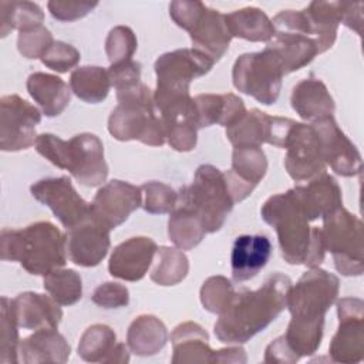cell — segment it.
<instances>
[{
    "label": "cell",
    "instance_id": "484cf974",
    "mask_svg": "<svg viewBox=\"0 0 364 364\" xmlns=\"http://www.w3.org/2000/svg\"><path fill=\"white\" fill-rule=\"evenodd\" d=\"M173 364L212 363L213 351L209 346V334L195 321H185L171 333Z\"/></svg>",
    "mask_w": 364,
    "mask_h": 364
},
{
    "label": "cell",
    "instance_id": "7c38bea8",
    "mask_svg": "<svg viewBox=\"0 0 364 364\" xmlns=\"http://www.w3.org/2000/svg\"><path fill=\"white\" fill-rule=\"evenodd\" d=\"M284 148V168L293 181H310L326 172L318 135L311 124L294 122Z\"/></svg>",
    "mask_w": 364,
    "mask_h": 364
},
{
    "label": "cell",
    "instance_id": "f907efd6",
    "mask_svg": "<svg viewBox=\"0 0 364 364\" xmlns=\"http://www.w3.org/2000/svg\"><path fill=\"white\" fill-rule=\"evenodd\" d=\"M34 146L36 151L41 156L48 159L54 166L65 169L68 141H64L54 134H40L37 135Z\"/></svg>",
    "mask_w": 364,
    "mask_h": 364
},
{
    "label": "cell",
    "instance_id": "11a10c76",
    "mask_svg": "<svg viewBox=\"0 0 364 364\" xmlns=\"http://www.w3.org/2000/svg\"><path fill=\"white\" fill-rule=\"evenodd\" d=\"M341 7V23L348 28L354 30L358 36H361L363 30V3H350L340 1Z\"/></svg>",
    "mask_w": 364,
    "mask_h": 364
},
{
    "label": "cell",
    "instance_id": "74e56055",
    "mask_svg": "<svg viewBox=\"0 0 364 364\" xmlns=\"http://www.w3.org/2000/svg\"><path fill=\"white\" fill-rule=\"evenodd\" d=\"M155 264L151 270V280L159 286H175L189 272V260L181 249L161 246L156 250Z\"/></svg>",
    "mask_w": 364,
    "mask_h": 364
},
{
    "label": "cell",
    "instance_id": "e0dca14e",
    "mask_svg": "<svg viewBox=\"0 0 364 364\" xmlns=\"http://www.w3.org/2000/svg\"><path fill=\"white\" fill-rule=\"evenodd\" d=\"M156 109L161 115L165 141L178 152L195 149L198 142V122L191 95H182L168 100Z\"/></svg>",
    "mask_w": 364,
    "mask_h": 364
},
{
    "label": "cell",
    "instance_id": "5b68a950",
    "mask_svg": "<svg viewBox=\"0 0 364 364\" xmlns=\"http://www.w3.org/2000/svg\"><path fill=\"white\" fill-rule=\"evenodd\" d=\"M176 205L189 208L202 222L206 233L220 230L235 200L230 195L225 173L213 165H200L191 185L178 191Z\"/></svg>",
    "mask_w": 364,
    "mask_h": 364
},
{
    "label": "cell",
    "instance_id": "836d02e7",
    "mask_svg": "<svg viewBox=\"0 0 364 364\" xmlns=\"http://www.w3.org/2000/svg\"><path fill=\"white\" fill-rule=\"evenodd\" d=\"M226 21L232 37L247 41L269 43L276 30L267 14L257 7H243L226 14Z\"/></svg>",
    "mask_w": 364,
    "mask_h": 364
},
{
    "label": "cell",
    "instance_id": "1f68e13d",
    "mask_svg": "<svg viewBox=\"0 0 364 364\" xmlns=\"http://www.w3.org/2000/svg\"><path fill=\"white\" fill-rule=\"evenodd\" d=\"M273 117L260 109L246 111L237 121L226 127L229 142L236 146H259L270 144Z\"/></svg>",
    "mask_w": 364,
    "mask_h": 364
},
{
    "label": "cell",
    "instance_id": "5bb4252c",
    "mask_svg": "<svg viewBox=\"0 0 364 364\" xmlns=\"http://www.w3.org/2000/svg\"><path fill=\"white\" fill-rule=\"evenodd\" d=\"M142 206L141 186L112 179L102 185L90 203V215L109 230L122 225Z\"/></svg>",
    "mask_w": 364,
    "mask_h": 364
},
{
    "label": "cell",
    "instance_id": "52a82bcc",
    "mask_svg": "<svg viewBox=\"0 0 364 364\" xmlns=\"http://www.w3.org/2000/svg\"><path fill=\"white\" fill-rule=\"evenodd\" d=\"M213 64L209 57L193 48H178L159 55L154 65L156 74L155 105L176 97L189 95L191 82L208 74Z\"/></svg>",
    "mask_w": 364,
    "mask_h": 364
},
{
    "label": "cell",
    "instance_id": "f6af8a7d",
    "mask_svg": "<svg viewBox=\"0 0 364 364\" xmlns=\"http://www.w3.org/2000/svg\"><path fill=\"white\" fill-rule=\"evenodd\" d=\"M138 41L134 31L127 26L114 27L105 40V53L111 64L124 63L132 60L136 51Z\"/></svg>",
    "mask_w": 364,
    "mask_h": 364
},
{
    "label": "cell",
    "instance_id": "d6986e66",
    "mask_svg": "<svg viewBox=\"0 0 364 364\" xmlns=\"http://www.w3.org/2000/svg\"><path fill=\"white\" fill-rule=\"evenodd\" d=\"M267 171V158L259 146H236L232 152V166L223 172L230 195L236 202L246 199L259 185Z\"/></svg>",
    "mask_w": 364,
    "mask_h": 364
},
{
    "label": "cell",
    "instance_id": "f35d334b",
    "mask_svg": "<svg viewBox=\"0 0 364 364\" xmlns=\"http://www.w3.org/2000/svg\"><path fill=\"white\" fill-rule=\"evenodd\" d=\"M117 334L107 324H92L81 336L78 343V355L87 363H102L117 346Z\"/></svg>",
    "mask_w": 364,
    "mask_h": 364
},
{
    "label": "cell",
    "instance_id": "6f0895ef",
    "mask_svg": "<svg viewBox=\"0 0 364 364\" xmlns=\"http://www.w3.org/2000/svg\"><path fill=\"white\" fill-rule=\"evenodd\" d=\"M128 361H129L128 346H125L124 343H117L115 348L112 350V353L107 360V364H124Z\"/></svg>",
    "mask_w": 364,
    "mask_h": 364
},
{
    "label": "cell",
    "instance_id": "8992f818",
    "mask_svg": "<svg viewBox=\"0 0 364 364\" xmlns=\"http://www.w3.org/2000/svg\"><path fill=\"white\" fill-rule=\"evenodd\" d=\"M321 235L326 252L333 255L336 270L343 276H361L364 272L361 220L340 208L323 218Z\"/></svg>",
    "mask_w": 364,
    "mask_h": 364
},
{
    "label": "cell",
    "instance_id": "ba28073f",
    "mask_svg": "<svg viewBox=\"0 0 364 364\" xmlns=\"http://www.w3.org/2000/svg\"><path fill=\"white\" fill-rule=\"evenodd\" d=\"M283 75L280 63L267 48L239 55L232 70L235 88L263 105H272L277 101Z\"/></svg>",
    "mask_w": 364,
    "mask_h": 364
},
{
    "label": "cell",
    "instance_id": "603a6c76",
    "mask_svg": "<svg viewBox=\"0 0 364 364\" xmlns=\"http://www.w3.org/2000/svg\"><path fill=\"white\" fill-rule=\"evenodd\" d=\"M192 48L209 57L213 63L219 61L228 51L232 34L226 21V14L208 7L200 20L189 31Z\"/></svg>",
    "mask_w": 364,
    "mask_h": 364
},
{
    "label": "cell",
    "instance_id": "d6a6232c",
    "mask_svg": "<svg viewBox=\"0 0 364 364\" xmlns=\"http://www.w3.org/2000/svg\"><path fill=\"white\" fill-rule=\"evenodd\" d=\"M168 341L166 326L152 314L135 317L127 331V346L136 355H154Z\"/></svg>",
    "mask_w": 364,
    "mask_h": 364
},
{
    "label": "cell",
    "instance_id": "7bdbcfd3",
    "mask_svg": "<svg viewBox=\"0 0 364 364\" xmlns=\"http://www.w3.org/2000/svg\"><path fill=\"white\" fill-rule=\"evenodd\" d=\"M236 290L225 276H212L200 287V303L209 313L220 316L232 303Z\"/></svg>",
    "mask_w": 364,
    "mask_h": 364
},
{
    "label": "cell",
    "instance_id": "4fadbf2b",
    "mask_svg": "<svg viewBox=\"0 0 364 364\" xmlns=\"http://www.w3.org/2000/svg\"><path fill=\"white\" fill-rule=\"evenodd\" d=\"M30 192L37 202L51 209L67 230L90 215V203L80 196L68 176L40 179L31 185Z\"/></svg>",
    "mask_w": 364,
    "mask_h": 364
},
{
    "label": "cell",
    "instance_id": "c3c4849f",
    "mask_svg": "<svg viewBox=\"0 0 364 364\" xmlns=\"http://www.w3.org/2000/svg\"><path fill=\"white\" fill-rule=\"evenodd\" d=\"M206 9L208 6L198 0H175L169 4V16L178 27L189 33Z\"/></svg>",
    "mask_w": 364,
    "mask_h": 364
},
{
    "label": "cell",
    "instance_id": "2e32d148",
    "mask_svg": "<svg viewBox=\"0 0 364 364\" xmlns=\"http://www.w3.org/2000/svg\"><path fill=\"white\" fill-rule=\"evenodd\" d=\"M314 127L326 165L341 176L351 178L361 173V155L355 145L338 128L333 117L311 122Z\"/></svg>",
    "mask_w": 364,
    "mask_h": 364
},
{
    "label": "cell",
    "instance_id": "9f6ffc18",
    "mask_svg": "<svg viewBox=\"0 0 364 364\" xmlns=\"http://www.w3.org/2000/svg\"><path fill=\"white\" fill-rule=\"evenodd\" d=\"M246 353L242 347H228L213 351L212 363H246Z\"/></svg>",
    "mask_w": 364,
    "mask_h": 364
},
{
    "label": "cell",
    "instance_id": "f1b7e54d",
    "mask_svg": "<svg viewBox=\"0 0 364 364\" xmlns=\"http://www.w3.org/2000/svg\"><path fill=\"white\" fill-rule=\"evenodd\" d=\"M291 108L306 121H317L334 114V100L318 78L310 77L297 82L290 97Z\"/></svg>",
    "mask_w": 364,
    "mask_h": 364
},
{
    "label": "cell",
    "instance_id": "ee69618b",
    "mask_svg": "<svg viewBox=\"0 0 364 364\" xmlns=\"http://www.w3.org/2000/svg\"><path fill=\"white\" fill-rule=\"evenodd\" d=\"M142 195L145 196L142 200V208L145 212L152 215H164L171 213L176 205L178 192H175L169 185L158 181L145 182L141 186Z\"/></svg>",
    "mask_w": 364,
    "mask_h": 364
},
{
    "label": "cell",
    "instance_id": "4316f807",
    "mask_svg": "<svg viewBox=\"0 0 364 364\" xmlns=\"http://www.w3.org/2000/svg\"><path fill=\"white\" fill-rule=\"evenodd\" d=\"M71 347L65 337L57 328L36 330L31 336L20 340L18 355L26 364L33 363H57L68 360Z\"/></svg>",
    "mask_w": 364,
    "mask_h": 364
},
{
    "label": "cell",
    "instance_id": "277c9868",
    "mask_svg": "<svg viewBox=\"0 0 364 364\" xmlns=\"http://www.w3.org/2000/svg\"><path fill=\"white\" fill-rule=\"evenodd\" d=\"M118 105L108 118V131L118 141H139L151 146H162L165 134L154 92L145 84L117 94Z\"/></svg>",
    "mask_w": 364,
    "mask_h": 364
},
{
    "label": "cell",
    "instance_id": "cb8c5ba5",
    "mask_svg": "<svg viewBox=\"0 0 364 364\" xmlns=\"http://www.w3.org/2000/svg\"><path fill=\"white\" fill-rule=\"evenodd\" d=\"M272 243L264 235H242L236 237L232 253V277L242 283L253 279L269 262Z\"/></svg>",
    "mask_w": 364,
    "mask_h": 364
},
{
    "label": "cell",
    "instance_id": "ab89813d",
    "mask_svg": "<svg viewBox=\"0 0 364 364\" xmlns=\"http://www.w3.org/2000/svg\"><path fill=\"white\" fill-rule=\"evenodd\" d=\"M323 330L324 321L321 320L310 321L291 317L283 337L294 354L301 358L304 355H311L318 350L323 340Z\"/></svg>",
    "mask_w": 364,
    "mask_h": 364
},
{
    "label": "cell",
    "instance_id": "7402d4cb",
    "mask_svg": "<svg viewBox=\"0 0 364 364\" xmlns=\"http://www.w3.org/2000/svg\"><path fill=\"white\" fill-rule=\"evenodd\" d=\"M11 309L18 327L26 330L57 328L63 318L60 304L50 294L20 293L11 300Z\"/></svg>",
    "mask_w": 364,
    "mask_h": 364
},
{
    "label": "cell",
    "instance_id": "b9f144b4",
    "mask_svg": "<svg viewBox=\"0 0 364 364\" xmlns=\"http://www.w3.org/2000/svg\"><path fill=\"white\" fill-rule=\"evenodd\" d=\"M0 363L17 364L18 358V324L13 314L11 299L1 297V320H0Z\"/></svg>",
    "mask_w": 364,
    "mask_h": 364
},
{
    "label": "cell",
    "instance_id": "ac0fdd59",
    "mask_svg": "<svg viewBox=\"0 0 364 364\" xmlns=\"http://www.w3.org/2000/svg\"><path fill=\"white\" fill-rule=\"evenodd\" d=\"M109 229L91 215L67 230V253L73 263L82 267L98 266L108 255Z\"/></svg>",
    "mask_w": 364,
    "mask_h": 364
},
{
    "label": "cell",
    "instance_id": "f546056e",
    "mask_svg": "<svg viewBox=\"0 0 364 364\" xmlns=\"http://www.w3.org/2000/svg\"><path fill=\"white\" fill-rule=\"evenodd\" d=\"M26 87L46 117L60 115L71 101V88L68 84L48 73L30 74Z\"/></svg>",
    "mask_w": 364,
    "mask_h": 364
},
{
    "label": "cell",
    "instance_id": "db71d44e",
    "mask_svg": "<svg viewBox=\"0 0 364 364\" xmlns=\"http://www.w3.org/2000/svg\"><path fill=\"white\" fill-rule=\"evenodd\" d=\"M300 358L294 354V351L287 346L283 336L273 340L264 350V363L272 364H293Z\"/></svg>",
    "mask_w": 364,
    "mask_h": 364
},
{
    "label": "cell",
    "instance_id": "681fc988",
    "mask_svg": "<svg viewBox=\"0 0 364 364\" xmlns=\"http://www.w3.org/2000/svg\"><path fill=\"white\" fill-rule=\"evenodd\" d=\"M111 87L117 94L128 91L141 84V64L134 60H128L118 64H111L108 68Z\"/></svg>",
    "mask_w": 364,
    "mask_h": 364
},
{
    "label": "cell",
    "instance_id": "d590c367",
    "mask_svg": "<svg viewBox=\"0 0 364 364\" xmlns=\"http://www.w3.org/2000/svg\"><path fill=\"white\" fill-rule=\"evenodd\" d=\"M205 235L200 219L189 208L175 205L168 219L169 240L181 250H191L203 240Z\"/></svg>",
    "mask_w": 364,
    "mask_h": 364
},
{
    "label": "cell",
    "instance_id": "8d00e7d4",
    "mask_svg": "<svg viewBox=\"0 0 364 364\" xmlns=\"http://www.w3.org/2000/svg\"><path fill=\"white\" fill-rule=\"evenodd\" d=\"M44 13L37 3L27 0L0 1V36L6 37L11 30L28 31L43 26Z\"/></svg>",
    "mask_w": 364,
    "mask_h": 364
},
{
    "label": "cell",
    "instance_id": "ffe728a7",
    "mask_svg": "<svg viewBox=\"0 0 364 364\" xmlns=\"http://www.w3.org/2000/svg\"><path fill=\"white\" fill-rule=\"evenodd\" d=\"M158 245L146 236H135L121 242L111 253L108 272L112 277L138 282L151 267Z\"/></svg>",
    "mask_w": 364,
    "mask_h": 364
},
{
    "label": "cell",
    "instance_id": "7a4b0ae2",
    "mask_svg": "<svg viewBox=\"0 0 364 364\" xmlns=\"http://www.w3.org/2000/svg\"><path fill=\"white\" fill-rule=\"evenodd\" d=\"M262 219L274 228L284 262L318 267L326 249L321 229L310 226L293 189L270 196L260 209Z\"/></svg>",
    "mask_w": 364,
    "mask_h": 364
},
{
    "label": "cell",
    "instance_id": "8fae6325",
    "mask_svg": "<svg viewBox=\"0 0 364 364\" xmlns=\"http://www.w3.org/2000/svg\"><path fill=\"white\" fill-rule=\"evenodd\" d=\"M364 301L343 297L337 301L338 328L331 338L328 354L336 363H360L364 355Z\"/></svg>",
    "mask_w": 364,
    "mask_h": 364
},
{
    "label": "cell",
    "instance_id": "60d3db41",
    "mask_svg": "<svg viewBox=\"0 0 364 364\" xmlns=\"http://www.w3.org/2000/svg\"><path fill=\"white\" fill-rule=\"evenodd\" d=\"M44 290L60 304L73 306L82 296L81 276L73 269H55L44 276Z\"/></svg>",
    "mask_w": 364,
    "mask_h": 364
},
{
    "label": "cell",
    "instance_id": "e575fe53",
    "mask_svg": "<svg viewBox=\"0 0 364 364\" xmlns=\"http://www.w3.org/2000/svg\"><path fill=\"white\" fill-rule=\"evenodd\" d=\"M70 88L84 102H102L111 88L108 70L98 65L78 67L70 75Z\"/></svg>",
    "mask_w": 364,
    "mask_h": 364
},
{
    "label": "cell",
    "instance_id": "d4e9b609",
    "mask_svg": "<svg viewBox=\"0 0 364 364\" xmlns=\"http://www.w3.org/2000/svg\"><path fill=\"white\" fill-rule=\"evenodd\" d=\"M266 48L277 58L284 74L306 67L318 54L316 43L310 37L286 30H276Z\"/></svg>",
    "mask_w": 364,
    "mask_h": 364
},
{
    "label": "cell",
    "instance_id": "6da1fadb",
    "mask_svg": "<svg viewBox=\"0 0 364 364\" xmlns=\"http://www.w3.org/2000/svg\"><path fill=\"white\" fill-rule=\"evenodd\" d=\"M291 280L276 272L257 290L236 291L215 323V336L226 344H243L264 330L284 310Z\"/></svg>",
    "mask_w": 364,
    "mask_h": 364
},
{
    "label": "cell",
    "instance_id": "7dc6e473",
    "mask_svg": "<svg viewBox=\"0 0 364 364\" xmlns=\"http://www.w3.org/2000/svg\"><path fill=\"white\" fill-rule=\"evenodd\" d=\"M80 51L64 41H54L47 53L41 57V63L57 73H67L80 63Z\"/></svg>",
    "mask_w": 364,
    "mask_h": 364
},
{
    "label": "cell",
    "instance_id": "4dcf8cb0",
    "mask_svg": "<svg viewBox=\"0 0 364 364\" xmlns=\"http://www.w3.org/2000/svg\"><path fill=\"white\" fill-rule=\"evenodd\" d=\"M311 30L313 40L317 46L318 54L333 47L337 28L341 24L340 1H311L303 9Z\"/></svg>",
    "mask_w": 364,
    "mask_h": 364
},
{
    "label": "cell",
    "instance_id": "9a60e30c",
    "mask_svg": "<svg viewBox=\"0 0 364 364\" xmlns=\"http://www.w3.org/2000/svg\"><path fill=\"white\" fill-rule=\"evenodd\" d=\"M65 171L84 186H100L108 176L101 139L90 132H82L68 141Z\"/></svg>",
    "mask_w": 364,
    "mask_h": 364
},
{
    "label": "cell",
    "instance_id": "f5cc1de1",
    "mask_svg": "<svg viewBox=\"0 0 364 364\" xmlns=\"http://www.w3.org/2000/svg\"><path fill=\"white\" fill-rule=\"evenodd\" d=\"M98 6V1H61L51 0L47 3L50 14L58 21H74L85 17Z\"/></svg>",
    "mask_w": 364,
    "mask_h": 364
},
{
    "label": "cell",
    "instance_id": "83f0119b",
    "mask_svg": "<svg viewBox=\"0 0 364 364\" xmlns=\"http://www.w3.org/2000/svg\"><path fill=\"white\" fill-rule=\"evenodd\" d=\"M198 128L219 124L229 127L245 112V102L232 92L226 94H199L192 98Z\"/></svg>",
    "mask_w": 364,
    "mask_h": 364
},
{
    "label": "cell",
    "instance_id": "44dd1931",
    "mask_svg": "<svg viewBox=\"0 0 364 364\" xmlns=\"http://www.w3.org/2000/svg\"><path fill=\"white\" fill-rule=\"evenodd\" d=\"M293 191L309 222L323 219L343 208L341 188L336 178L326 172L310 179L307 185L294 186Z\"/></svg>",
    "mask_w": 364,
    "mask_h": 364
},
{
    "label": "cell",
    "instance_id": "3957f363",
    "mask_svg": "<svg viewBox=\"0 0 364 364\" xmlns=\"http://www.w3.org/2000/svg\"><path fill=\"white\" fill-rule=\"evenodd\" d=\"M0 252L3 260L20 262L27 273L46 276L67 263V235L51 222L3 229Z\"/></svg>",
    "mask_w": 364,
    "mask_h": 364
},
{
    "label": "cell",
    "instance_id": "30bf717a",
    "mask_svg": "<svg viewBox=\"0 0 364 364\" xmlns=\"http://www.w3.org/2000/svg\"><path fill=\"white\" fill-rule=\"evenodd\" d=\"M41 111L17 94L0 100V149L16 152L36 144Z\"/></svg>",
    "mask_w": 364,
    "mask_h": 364
},
{
    "label": "cell",
    "instance_id": "9c48e42d",
    "mask_svg": "<svg viewBox=\"0 0 364 364\" xmlns=\"http://www.w3.org/2000/svg\"><path fill=\"white\" fill-rule=\"evenodd\" d=\"M338 289L340 282L336 274L313 267L290 286L286 307L293 318L324 321L326 313L338 296Z\"/></svg>",
    "mask_w": 364,
    "mask_h": 364
},
{
    "label": "cell",
    "instance_id": "816d5d0a",
    "mask_svg": "<svg viewBox=\"0 0 364 364\" xmlns=\"http://www.w3.org/2000/svg\"><path fill=\"white\" fill-rule=\"evenodd\" d=\"M92 303H95L100 307L104 309H119L125 307L129 303V291L128 289L115 282H107L100 284L92 296H91Z\"/></svg>",
    "mask_w": 364,
    "mask_h": 364
},
{
    "label": "cell",
    "instance_id": "bcb514c9",
    "mask_svg": "<svg viewBox=\"0 0 364 364\" xmlns=\"http://www.w3.org/2000/svg\"><path fill=\"white\" fill-rule=\"evenodd\" d=\"M54 41L55 40L53 38L50 30L46 28L44 26H40L33 30L18 33L17 48L24 58L41 60V57L47 53V50L53 46Z\"/></svg>",
    "mask_w": 364,
    "mask_h": 364
}]
</instances>
